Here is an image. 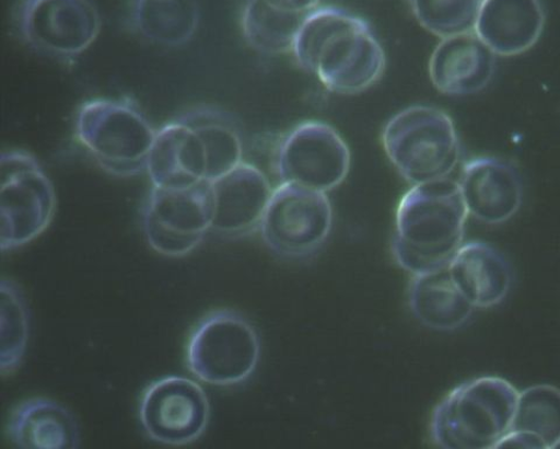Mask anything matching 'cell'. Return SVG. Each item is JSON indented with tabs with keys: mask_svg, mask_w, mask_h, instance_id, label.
Returning <instances> with one entry per match:
<instances>
[{
	"mask_svg": "<svg viewBox=\"0 0 560 449\" xmlns=\"http://www.w3.org/2000/svg\"><path fill=\"white\" fill-rule=\"evenodd\" d=\"M276 168L282 183L327 194L348 176L350 150L335 128L306 120L280 142Z\"/></svg>",
	"mask_w": 560,
	"mask_h": 449,
	"instance_id": "obj_10",
	"label": "cell"
},
{
	"mask_svg": "<svg viewBox=\"0 0 560 449\" xmlns=\"http://www.w3.org/2000/svg\"><path fill=\"white\" fill-rule=\"evenodd\" d=\"M292 54L329 92L342 95L370 90L387 65L371 25L336 7H319L306 15Z\"/></svg>",
	"mask_w": 560,
	"mask_h": 449,
	"instance_id": "obj_1",
	"label": "cell"
},
{
	"mask_svg": "<svg viewBox=\"0 0 560 449\" xmlns=\"http://www.w3.org/2000/svg\"><path fill=\"white\" fill-rule=\"evenodd\" d=\"M10 441L23 449H74L80 446V428L62 405L46 399H32L11 413Z\"/></svg>",
	"mask_w": 560,
	"mask_h": 449,
	"instance_id": "obj_19",
	"label": "cell"
},
{
	"mask_svg": "<svg viewBox=\"0 0 560 449\" xmlns=\"http://www.w3.org/2000/svg\"><path fill=\"white\" fill-rule=\"evenodd\" d=\"M132 19L147 39L175 47L195 36L200 10L197 0H132Z\"/></svg>",
	"mask_w": 560,
	"mask_h": 449,
	"instance_id": "obj_21",
	"label": "cell"
},
{
	"mask_svg": "<svg viewBox=\"0 0 560 449\" xmlns=\"http://www.w3.org/2000/svg\"><path fill=\"white\" fill-rule=\"evenodd\" d=\"M0 174V247L5 252L31 243L56 212V193L42 166L22 150L4 151Z\"/></svg>",
	"mask_w": 560,
	"mask_h": 449,
	"instance_id": "obj_7",
	"label": "cell"
},
{
	"mask_svg": "<svg viewBox=\"0 0 560 449\" xmlns=\"http://www.w3.org/2000/svg\"><path fill=\"white\" fill-rule=\"evenodd\" d=\"M481 0H410L416 20L441 39L475 31Z\"/></svg>",
	"mask_w": 560,
	"mask_h": 449,
	"instance_id": "obj_25",
	"label": "cell"
},
{
	"mask_svg": "<svg viewBox=\"0 0 560 449\" xmlns=\"http://www.w3.org/2000/svg\"><path fill=\"white\" fill-rule=\"evenodd\" d=\"M270 5L295 13H310L319 8L320 0H266Z\"/></svg>",
	"mask_w": 560,
	"mask_h": 449,
	"instance_id": "obj_28",
	"label": "cell"
},
{
	"mask_svg": "<svg viewBox=\"0 0 560 449\" xmlns=\"http://www.w3.org/2000/svg\"><path fill=\"white\" fill-rule=\"evenodd\" d=\"M139 418L147 435L155 442L188 445L203 435L209 403L197 382L184 377H166L144 391Z\"/></svg>",
	"mask_w": 560,
	"mask_h": 449,
	"instance_id": "obj_11",
	"label": "cell"
},
{
	"mask_svg": "<svg viewBox=\"0 0 560 449\" xmlns=\"http://www.w3.org/2000/svg\"><path fill=\"white\" fill-rule=\"evenodd\" d=\"M555 448H560V440L556 444Z\"/></svg>",
	"mask_w": 560,
	"mask_h": 449,
	"instance_id": "obj_29",
	"label": "cell"
},
{
	"mask_svg": "<svg viewBox=\"0 0 560 449\" xmlns=\"http://www.w3.org/2000/svg\"><path fill=\"white\" fill-rule=\"evenodd\" d=\"M307 14L275 8L266 0H248L242 15L244 38L260 54H290Z\"/></svg>",
	"mask_w": 560,
	"mask_h": 449,
	"instance_id": "obj_22",
	"label": "cell"
},
{
	"mask_svg": "<svg viewBox=\"0 0 560 449\" xmlns=\"http://www.w3.org/2000/svg\"><path fill=\"white\" fill-rule=\"evenodd\" d=\"M468 212L458 182L412 185L396 211L393 252L413 276L448 267L464 244Z\"/></svg>",
	"mask_w": 560,
	"mask_h": 449,
	"instance_id": "obj_2",
	"label": "cell"
},
{
	"mask_svg": "<svg viewBox=\"0 0 560 449\" xmlns=\"http://www.w3.org/2000/svg\"><path fill=\"white\" fill-rule=\"evenodd\" d=\"M497 55L475 31L444 38L429 62L430 79L438 92L466 96L483 91L495 73Z\"/></svg>",
	"mask_w": 560,
	"mask_h": 449,
	"instance_id": "obj_15",
	"label": "cell"
},
{
	"mask_svg": "<svg viewBox=\"0 0 560 449\" xmlns=\"http://www.w3.org/2000/svg\"><path fill=\"white\" fill-rule=\"evenodd\" d=\"M468 216L488 225L513 219L521 209L523 186L510 161L481 157L466 162L458 182Z\"/></svg>",
	"mask_w": 560,
	"mask_h": 449,
	"instance_id": "obj_13",
	"label": "cell"
},
{
	"mask_svg": "<svg viewBox=\"0 0 560 449\" xmlns=\"http://www.w3.org/2000/svg\"><path fill=\"white\" fill-rule=\"evenodd\" d=\"M213 197L212 231L238 235L259 227L273 188L262 172L242 162L225 175L210 182Z\"/></svg>",
	"mask_w": 560,
	"mask_h": 449,
	"instance_id": "obj_14",
	"label": "cell"
},
{
	"mask_svg": "<svg viewBox=\"0 0 560 449\" xmlns=\"http://www.w3.org/2000/svg\"><path fill=\"white\" fill-rule=\"evenodd\" d=\"M497 448H518V449H545L546 442L528 430L511 429L500 440Z\"/></svg>",
	"mask_w": 560,
	"mask_h": 449,
	"instance_id": "obj_27",
	"label": "cell"
},
{
	"mask_svg": "<svg viewBox=\"0 0 560 449\" xmlns=\"http://www.w3.org/2000/svg\"><path fill=\"white\" fill-rule=\"evenodd\" d=\"M195 128L208 161V182H214L243 162V141L234 120L215 110H197L182 116Z\"/></svg>",
	"mask_w": 560,
	"mask_h": 449,
	"instance_id": "obj_23",
	"label": "cell"
},
{
	"mask_svg": "<svg viewBox=\"0 0 560 449\" xmlns=\"http://www.w3.org/2000/svg\"><path fill=\"white\" fill-rule=\"evenodd\" d=\"M331 225L332 210L327 194L282 183L273 189L259 228L272 251L298 257L317 251L328 238Z\"/></svg>",
	"mask_w": 560,
	"mask_h": 449,
	"instance_id": "obj_9",
	"label": "cell"
},
{
	"mask_svg": "<svg viewBox=\"0 0 560 449\" xmlns=\"http://www.w3.org/2000/svg\"><path fill=\"white\" fill-rule=\"evenodd\" d=\"M213 197L210 182L180 189L152 187L143 223L150 246L180 257L195 251L212 230Z\"/></svg>",
	"mask_w": 560,
	"mask_h": 449,
	"instance_id": "obj_8",
	"label": "cell"
},
{
	"mask_svg": "<svg viewBox=\"0 0 560 449\" xmlns=\"http://www.w3.org/2000/svg\"><path fill=\"white\" fill-rule=\"evenodd\" d=\"M518 390L482 376L453 389L432 413V441L445 449H492L513 428Z\"/></svg>",
	"mask_w": 560,
	"mask_h": 449,
	"instance_id": "obj_3",
	"label": "cell"
},
{
	"mask_svg": "<svg viewBox=\"0 0 560 449\" xmlns=\"http://www.w3.org/2000/svg\"><path fill=\"white\" fill-rule=\"evenodd\" d=\"M20 26L31 46L56 57H75L96 41L101 19L92 0H24Z\"/></svg>",
	"mask_w": 560,
	"mask_h": 449,
	"instance_id": "obj_12",
	"label": "cell"
},
{
	"mask_svg": "<svg viewBox=\"0 0 560 449\" xmlns=\"http://www.w3.org/2000/svg\"><path fill=\"white\" fill-rule=\"evenodd\" d=\"M77 135L104 170L129 177L147 170L156 133L129 103L96 99L80 108Z\"/></svg>",
	"mask_w": 560,
	"mask_h": 449,
	"instance_id": "obj_5",
	"label": "cell"
},
{
	"mask_svg": "<svg viewBox=\"0 0 560 449\" xmlns=\"http://www.w3.org/2000/svg\"><path fill=\"white\" fill-rule=\"evenodd\" d=\"M409 302L416 319L435 332L459 330L476 310L455 286L448 267L413 276Z\"/></svg>",
	"mask_w": 560,
	"mask_h": 449,
	"instance_id": "obj_20",
	"label": "cell"
},
{
	"mask_svg": "<svg viewBox=\"0 0 560 449\" xmlns=\"http://www.w3.org/2000/svg\"><path fill=\"white\" fill-rule=\"evenodd\" d=\"M541 0H481L475 32L499 57L527 54L546 27Z\"/></svg>",
	"mask_w": 560,
	"mask_h": 449,
	"instance_id": "obj_16",
	"label": "cell"
},
{
	"mask_svg": "<svg viewBox=\"0 0 560 449\" xmlns=\"http://www.w3.org/2000/svg\"><path fill=\"white\" fill-rule=\"evenodd\" d=\"M513 429L532 431L555 448L560 440V389L538 384L520 391Z\"/></svg>",
	"mask_w": 560,
	"mask_h": 449,
	"instance_id": "obj_24",
	"label": "cell"
},
{
	"mask_svg": "<svg viewBox=\"0 0 560 449\" xmlns=\"http://www.w3.org/2000/svg\"><path fill=\"white\" fill-rule=\"evenodd\" d=\"M385 153L411 185L450 179L462 159L451 116L430 106H412L388 120L382 131Z\"/></svg>",
	"mask_w": 560,
	"mask_h": 449,
	"instance_id": "obj_4",
	"label": "cell"
},
{
	"mask_svg": "<svg viewBox=\"0 0 560 449\" xmlns=\"http://www.w3.org/2000/svg\"><path fill=\"white\" fill-rule=\"evenodd\" d=\"M260 343L254 326L231 310L208 314L189 336L187 365L201 382L215 387L240 384L254 373Z\"/></svg>",
	"mask_w": 560,
	"mask_h": 449,
	"instance_id": "obj_6",
	"label": "cell"
},
{
	"mask_svg": "<svg viewBox=\"0 0 560 449\" xmlns=\"http://www.w3.org/2000/svg\"><path fill=\"white\" fill-rule=\"evenodd\" d=\"M448 270L455 286L476 309L499 306L512 289L510 263L500 251L482 241L463 244Z\"/></svg>",
	"mask_w": 560,
	"mask_h": 449,
	"instance_id": "obj_18",
	"label": "cell"
},
{
	"mask_svg": "<svg viewBox=\"0 0 560 449\" xmlns=\"http://www.w3.org/2000/svg\"><path fill=\"white\" fill-rule=\"evenodd\" d=\"M2 350L0 370L4 376L20 367L28 339L27 308L18 287L9 280L2 281Z\"/></svg>",
	"mask_w": 560,
	"mask_h": 449,
	"instance_id": "obj_26",
	"label": "cell"
},
{
	"mask_svg": "<svg viewBox=\"0 0 560 449\" xmlns=\"http://www.w3.org/2000/svg\"><path fill=\"white\" fill-rule=\"evenodd\" d=\"M147 171L152 185L161 188L180 189L207 181V153L195 128L180 117L158 131Z\"/></svg>",
	"mask_w": 560,
	"mask_h": 449,
	"instance_id": "obj_17",
	"label": "cell"
}]
</instances>
